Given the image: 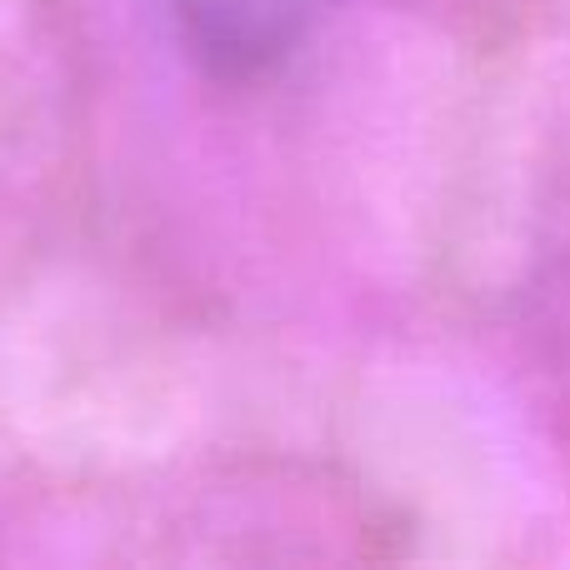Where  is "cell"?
Masks as SVG:
<instances>
[{
  "label": "cell",
  "mask_w": 570,
  "mask_h": 570,
  "mask_svg": "<svg viewBox=\"0 0 570 570\" xmlns=\"http://www.w3.org/2000/svg\"><path fill=\"white\" fill-rule=\"evenodd\" d=\"M335 0H166L180 50L210 80H261L315 36Z\"/></svg>",
  "instance_id": "6da1fadb"
}]
</instances>
